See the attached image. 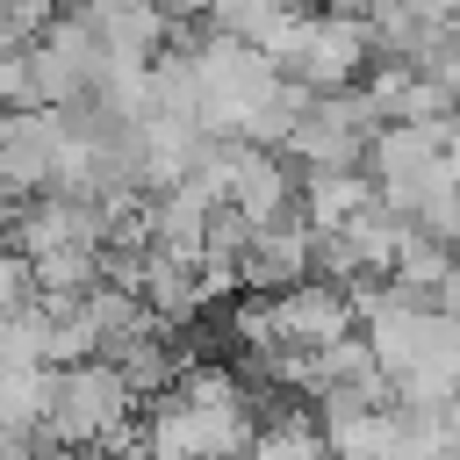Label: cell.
<instances>
[{
    "mask_svg": "<svg viewBox=\"0 0 460 460\" xmlns=\"http://www.w3.org/2000/svg\"><path fill=\"white\" fill-rule=\"evenodd\" d=\"M137 417H144V395L129 388V374L108 352H93V359L50 367V410H43L36 438L43 446H108V453H122L129 438H144Z\"/></svg>",
    "mask_w": 460,
    "mask_h": 460,
    "instance_id": "obj_1",
    "label": "cell"
},
{
    "mask_svg": "<svg viewBox=\"0 0 460 460\" xmlns=\"http://www.w3.org/2000/svg\"><path fill=\"white\" fill-rule=\"evenodd\" d=\"M374 29H367V14H338V7H309V14H295V36L280 43V72L288 79H302L309 93H345V86H359L367 72H374Z\"/></svg>",
    "mask_w": 460,
    "mask_h": 460,
    "instance_id": "obj_2",
    "label": "cell"
},
{
    "mask_svg": "<svg viewBox=\"0 0 460 460\" xmlns=\"http://www.w3.org/2000/svg\"><path fill=\"white\" fill-rule=\"evenodd\" d=\"M374 129H381V115H374V101H367L359 86L316 93V101L302 108L295 137H288V158H295V165H367Z\"/></svg>",
    "mask_w": 460,
    "mask_h": 460,
    "instance_id": "obj_3",
    "label": "cell"
},
{
    "mask_svg": "<svg viewBox=\"0 0 460 460\" xmlns=\"http://www.w3.org/2000/svg\"><path fill=\"white\" fill-rule=\"evenodd\" d=\"M438 158H446V122H381L374 144H367V180L388 208L410 216V201L424 194Z\"/></svg>",
    "mask_w": 460,
    "mask_h": 460,
    "instance_id": "obj_4",
    "label": "cell"
},
{
    "mask_svg": "<svg viewBox=\"0 0 460 460\" xmlns=\"http://www.w3.org/2000/svg\"><path fill=\"white\" fill-rule=\"evenodd\" d=\"M295 187H302V165L288 151H266V144H244L230 137V208L252 216V223H280L295 208Z\"/></svg>",
    "mask_w": 460,
    "mask_h": 460,
    "instance_id": "obj_5",
    "label": "cell"
},
{
    "mask_svg": "<svg viewBox=\"0 0 460 460\" xmlns=\"http://www.w3.org/2000/svg\"><path fill=\"white\" fill-rule=\"evenodd\" d=\"M316 273V230L302 223V208H288L280 223H259L252 244L237 252V280L244 288H288V280H309Z\"/></svg>",
    "mask_w": 460,
    "mask_h": 460,
    "instance_id": "obj_6",
    "label": "cell"
},
{
    "mask_svg": "<svg viewBox=\"0 0 460 460\" xmlns=\"http://www.w3.org/2000/svg\"><path fill=\"white\" fill-rule=\"evenodd\" d=\"M374 201V180L367 165H302V187H295V208L309 230H338L345 216H359Z\"/></svg>",
    "mask_w": 460,
    "mask_h": 460,
    "instance_id": "obj_7",
    "label": "cell"
},
{
    "mask_svg": "<svg viewBox=\"0 0 460 460\" xmlns=\"http://www.w3.org/2000/svg\"><path fill=\"white\" fill-rule=\"evenodd\" d=\"M58 22V0H0V50H29Z\"/></svg>",
    "mask_w": 460,
    "mask_h": 460,
    "instance_id": "obj_8",
    "label": "cell"
},
{
    "mask_svg": "<svg viewBox=\"0 0 460 460\" xmlns=\"http://www.w3.org/2000/svg\"><path fill=\"white\" fill-rule=\"evenodd\" d=\"M22 302H36V266H29V252L0 230V309H22Z\"/></svg>",
    "mask_w": 460,
    "mask_h": 460,
    "instance_id": "obj_9",
    "label": "cell"
},
{
    "mask_svg": "<svg viewBox=\"0 0 460 460\" xmlns=\"http://www.w3.org/2000/svg\"><path fill=\"white\" fill-rule=\"evenodd\" d=\"M36 460H115L108 446H43L36 438Z\"/></svg>",
    "mask_w": 460,
    "mask_h": 460,
    "instance_id": "obj_10",
    "label": "cell"
},
{
    "mask_svg": "<svg viewBox=\"0 0 460 460\" xmlns=\"http://www.w3.org/2000/svg\"><path fill=\"white\" fill-rule=\"evenodd\" d=\"M410 7H417V14H431V22H453V14H460V0H410Z\"/></svg>",
    "mask_w": 460,
    "mask_h": 460,
    "instance_id": "obj_11",
    "label": "cell"
},
{
    "mask_svg": "<svg viewBox=\"0 0 460 460\" xmlns=\"http://www.w3.org/2000/svg\"><path fill=\"white\" fill-rule=\"evenodd\" d=\"M323 7H338V14H374V7H388V0H323Z\"/></svg>",
    "mask_w": 460,
    "mask_h": 460,
    "instance_id": "obj_12",
    "label": "cell"
}]
</instances>
